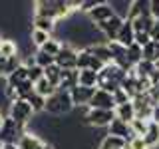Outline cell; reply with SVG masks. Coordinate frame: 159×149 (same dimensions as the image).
Instances as JSON below:
<instances>
[{"mask_svg": "<svg viewBox=\"0 0 159 149\" xmlns=\"http://www.w3.org/2000/svg\"><path fill=\"white\" fill-rule=\"evenodd\" d=\"M153 72H155V64H153V62H147V60H141V62H139L137 66L131 70V74L137 79H145V78L151 76Z\"/></svg>", "mask_w": 159, "mask_h": 149, "instance_id": "20", "label": "cell"}, {"mask_svg": "<svg viewBox=\"0 0 159 149\" xmlns=\"http://www.w3.org/2000/svg\"><path fill=\"white\" fill-rule=\"evenodd\" d=\"M125 149H149L145 145V141H143V137H133L127 141V147Z\"/></svg>", "mask_w": 159, "mask_h": 149, "instance_id": "37", "label": "cell"}, {"mask_svg": "<svg viewBox=\"0 0 159 149\" xmlns=\"http://www.w3.org/2000/svg\"><path fill=\"white\" fill-rule=\"evenodd\" d=\"M42 145H44V141L32 131H26L18 141V149H40Z\"/></svg>", "mask_w": 159, "mask_h": 149, "instance_id": "15", "label": "cell"}, {"mask_svg": "<svg viewBox=\"0 0 159 149\" xmlns=\"http://www.w3.org/2000/svg\"><path fill=\"white\" fill-rule=\"evenodd\" d=\"M125 78H127V72H123L116 64H109V66H106L98 74V89L113 93L116 89H119V86H121V82Z\"/></svg>", "mask_w": 159, "mask_h": 149, "instance_id": "1", "label": "cell"}, {"mask_svg": "<svg viewBox=\"0 0 159 149\" xmlns=\"http://www.w3.org/2000/svg\"><path fill=\"white\" fill-rule=\"evenodd\" d=\"M2 123H4V115L0 113V127H2Z\"/></svg>", "mask_w": 159, "mask_h": 149, "instance_id": "43", "label": "cell"}, {"mask_svg": "<svg viewBox=\"0 0 159 149\" xmlns=\"http://www.w3.org/2000/svg\"><path fill=\"white\" fill-rule=\"evenodd\" d=\"M113 102H116V107H117V106H123V103H129V102H131V97H129L127 93L119 88V89L113 92Z\"/></svg>", "mask_w": 159, "mask_h": 149, "instance_id": "36", "label": "cell"}, {"mask_svg": "<svg viewBox=\"0 0 159 149\" xmlns=\"http://www.w3.org/2000/svg\"><path fill=\"white\" fill-rule=\"evenodd\" d=\"M2 40H4V38H2V34H0V42H2Z\"/></svg>", "mask_w": 159, "mask_h": 149, "instance_id": "45", "label": "cell"}, {"mask_svg": "<svg viewBox=\"0 0 159 149\" xmlns=\"http://www.w3.org/2000/svg\"><path fill=\"white\" fill-rule=\"evenodd\" d=\"M88 50L92 52V56H96L99 62L103 64V66H109V64H113L111 52H109V46H107V44H92V46H88Z\"/></svg>", "mask_w": 159, "mask_h": 149, "instance_id": "13", "label": "cell"}, {"mask_svg": "<svg viewBox=\"0 0 159 149\" xmlns=\"http://www.w3.org/2000/svg\"><path fill=\"white\" fill-rule=\"evenodd\" d=\"M113 113H116V119L119 121H125V123H131L133 119H135V107H133V103H123V106H117L113 109Z\"/></svg>", "mask_w": 159, "mask_h": 149, "instance_id": "17", "label": "cell"}, {"mask_svg": "<svg viewBox=\"0 0 159 149\" xmlns=\"http://www.w3.org/2000/svg\"><path fill=\"white\" fill-rule=\"evenodd\" d=\"M78 86L98 89V74L92 70H78Z\"/></svg>", "mask_w": 159, "mask_h": 149, "instance_id": "18", "label": "cell"}, {"mask_svg": "<svg viewBox=\"0 0 159 149\" xmlns=\"http://www.w3.org/2000/svg\"><path fill=\"white\" fill-rule=\"evenodd\" d=\"M32 107H30V103L26 99H16V102L10 103V109H8V117L14 119V121L18 123V125H24L26 127L30 121H32Z\"/></svg>", "mask_w": 159, "mask_h": 149, "instance_id": "2", "label": "cell"}, {"mask_svg": "<svg viewBox=\"0 0 159 149\" xmlns=\"http://www.w3.org/2000/svg\"><path fill=\"white\" fill-rule=\"evenodd\" d=\"M147 125H149V121L133 119V121L129 123V127H131V131H133V137H143V135H145V131H147Z\"/></svg>", "mask_w": 159, "mask_h": 149, "instance_id": "31", "label": "cell"}, {"mask_svg": "<svg viewBox=\"0 0 159 149\" xmlns=\"http://www.w3.org/2000/svg\"><path fill=\"white\" fill-rule=\"evenodd\" d=\"M129 22L133 24V30L135 32H151V28H153V24H155V18L151 16V12L149 14H143V16H139L135 20H129Z\"/></svg>", "mask_w": 159, "mask_h": 149, "instance_id": "19", "label": "cell"}, {"mask_svg": "<svg viewBox=\"0 0 159 149\" xmlns=\"http://www.w3.org/2000/svg\"><path fill=\"white\" fill-rule=\"evenodd\" d=\"M127 60H129V64H131V66L135 68L137 64L143 60V48H141V46H137V44L133 42L131 46L127 48Z\"/></svg>", "mask_w": 159, "mask_h": 149, "instance_id": "27", "label": "cell"}, {"mask_svg": "<svg viewBox=\"0 0 159 149\" xmlns=\"http://www.w3.org/2000/svg\"><path fill=\"white\" fill-rule=\"evenodd\" d=\"M107 135H116V137H121V139H125V141H129V139H133V131H131V127H129V123L113 119L111 125L107 127Z\"/></svg>", "mask_w": 159, "mask_h": 149, "instance_id": "12", "label": "cell"}, {"mask_svg": "<svg viewBox=\"0 0 159 149\" xmlns=\"http://www.w3.org/2000/svg\"><path fill=\"white\" fill-rule=\"evenodd\" d=\"M151 121L159 123V106H155V107H153V113H151Z\"/></svg>", "mask_w": 159, "mask_h": 149, "instance_id": "40", "label": "cell"}, {"mask_svg": "<svg viewBox=\"0 0 159 149\" xmlns=\"http://www.w3.org/2000/svg\"><path fill=\"white\" fill-rule=\"evenodd\" d=\"M143 141H145V145H147L149 149L159 147V123L149 121L147 131H145V135H143Z\"/></svg>", "mask_w": 159, "mask_h": 149, "instance_id": "16", "label": "cell"}, {"mask_svg": "<svg viewBox=\"0 0 159 149\" xmlns=\"http://www.w3.org/2000/svg\"><path fill=\"white\" fill-rule=\"evenodd\" d=\"M76 68L78 70H92V72L99 74L106 66H103L96 56H92V52H89L88 48H82V50H78V64H76Z\"/></svg>", "mask_w": 159, "mask_h": 149, "instance_id": "6", "label": "cell"}, {"mask_svg": "<svg viewBox=\"0 0 159 149\" xmlns=\"http://www.w3.org/2000/svg\"><path fill=\"white\" fill-rule=\"evenodd\" d=\"M26 102L30 103V107H32V111H34V113L44 111V109H46V97L38 96L36 92H34V93H30V96L26 97Z\"/></svg>", "mask_w": 159, "mask_h": 149, "instance_id": "29", "label": "cell"}, {"mask_svg": "<svg viewBox=\"0 0 159 149\" xmlns=\"http://www.w3.org/2000/svg\"><path fill=\"white\" fill-rule=\"evenodd\" d=\"M34 58H36V66L44 68V70H46L48 66H52V64H56V60H54L52 56H48V54H44L42 50H36V52H34Z\"/></svg>", "mask_w": 159, "mask_h": 149, "instance_id": "32", "label": "cell"}, {"mask_svg": "<svg viewBox=\"0 0 159 149\" xmlns=\"http://www.w3.org/2000/svg\"><path fill=\"white\" fill-rule=\"evenodd\" d=\"M121 24H123V18H119L117 14H113V16L109 18V20H106V22H99L96 28L109 40V42H116V38H117V34H119V28H121Z\"/></svg>", "mask_w": 159, "mask_h": 149, "instance_id": "7", "label": "cell"}, {"mask_svg": "<svg viewBox=\"0 0 159 149\" xmlns=\"http://www.w3.org/2000/svg\"><path fill=\"white\" fill-rule=\"evenodd\" d=\"M0 149H18V145L16 143H6V145H2Z\"/></svg>", "mask_w": 159, "mask_h": 149, "instance_id": "41", "label": "cell"}, {"mask_svg": "<svg viewBox=\"0 0 159 149\" xmlns=\"http://www.w3.org/2000/svg\"><path fill=\"white\" fill-rule=\"evenodd\" d=\"M28 79V70L24 68V66H20V68H16L12 74L6 78V86H12V88H16V86H20L22 82H26Z\"/></svg>", "mask_w": 159, "mask_h": 149, "instance_id": "23", "label": "cell"}, {"mask_svg": "<svg viewBox=\"0 0 159 149\" xmlns=\"http://www.w3.org/2000/svg\"><path fill=\"white\" fill-rule=\"evenodd\" d=\"M70 99H72V103H74V107H84V106H89V102H92V97H93V93H96V89L93 88H84V86H76L74 89H70Z\"/></svg>", "mask_w": 159, "mask_h": 149, "instance_id": "8", "label": "cell"}, {"mask_svg": "<svg viewBox=\"0 0 159 149\" xmlns=\"http://www.w3.org/2000/svg\"><path fill=\"white\" fill-rule=\"evenodd\" d=\"M78 50L72 44H62V50L56 56V66L60 70H78Z\"/></svg>", "mask_w": 159, "mask_h": 149, "instance_id": "5", "label": "cell"}, {"mask_svg": "<svg viewBox=\"0 0 159 149\" xmlns=\"http://www.w3.org/2000/svg\"><path fill=\"white\" fill-rule=\"evenodd\" d=\"M52 40V34H46V32H40V30H32V44L36 46L38 50L44 46V44Z\"/></svg>", "mask_w": 159, "mask_h": 149, "instance_id": "34", "label": "cell"}, {"mask_svg": "<svg viewBox=\"0 0 159 149\" xmlns=\"http://www.w3.org/2000/svg\"><path fill=\"white\" fill-rule=\"evenodd\" d=\"M40 149H54V147H52V145H50V143H44V145H42V147H40Z\"/></svg>", "mask_w": 159, "mask_h": 149, "instance_id": "42", "label": "cell"}, {"mask_svg": "<svg viewBox=\"0 0 159 149\" xmlns=\"http://www.w3.org/2000/svg\"><path fill=\"white\" fill-rule=\"evenodd\" d=\"M72 107H74V103H72V99H70L68 92H60L58 89L52 97L46 99V111L56 113V115H62V113L72 111Z\"/></svg>", "mask_w": 159, "mask_h": 149, "instance_id": "3", "label": "cell"}, {"mask_svg": "<svg viewBox=\"0 0 159 149\" xmlns=\"http://www.w3.org/2000/svg\"><path fill=\"white\" fill-rule=\"evenodd\" d=\"M149 38H151V42H159V20H155L151 32H149Z\"/></svg>", "mask_w": 159, "mask_h": 149, "instance_id": "38", "label": "cell"}, {"mask_svg": "<svg viewBox=\"0 0 159 149\" xmlns=\"http://www.w3.org/2000/svg\"><path fill=\"white\" fill-rule=\"evenodd\" d=\"M16 89V96H18V99H26L30 93H34V84L30 82V79H26V82H22L20 86H16L14 88Z\"/></svg>", "mask_w": 159, "mask_h": 149, "instance_id": "33", "label": "cell"}, {"mask_svg": "<svg viewBox=\"0 0 159 149\" xmlns=\"http://www.w3.org/2000/svg\"><path fill=\"white\" fill-rule=\"evenodd\" d=\"M6 62H8V58L0 56V76H4V70H6Z\"/></svg>", "mask_w": 159, "mask_h": 149, "instance_id": "39", "label": "cell"}, {"mask_svg": "<svg viewBox=\"0 0 159 149\" xmlns=\"http://www.w3.org/2000/svg\"><path fill=\"white\" fill-rule=\"evenodd\" d=\"M56 24L58 22H54V20H50V18H40V16L32 18L34 30H40V32H46V34H52L54 30H56Z\"/></svg>", "mask_w": 159, "mask_h": 149, "instance_id": "21", "label": "cell"}, {"mask_svg": "<svg viewBox=\"0 0 159 149\" xmlns=\"http://www.w3.org/2000/svg\"><path fill=\"white\" fill-rule=\"evenodd\" d=\"M89 109H109L113 111L116 109V102H113V93H107L103 89H96L92 102H89Z\"/></svg>", "mask_w": 159, "mask_h": 149, "instance_id": "9", "label": "cell"}, {"mask_svg": "<svg viewBox=\"0 0 159 149\" xmlns=\"http://www.w3.org/2000/svg\"><path fill=\"white\" fill-rule=\"evenodd\" d=\"M116 119V113L109 111V109H86V115L84 121L92 127H109L111 121Z\"/></svg>", "mask_w": 159, "mask_h": 149, "instance_id": "4", "label": "cell"}, {"mask_svg": "<svg viewBox=\"0 0 159 149\" xmlns=\"http://www.w3.org/2000/svg\"><path fill=\"white\" fill-rule=\"evenodd\" d=\"M78 86V70H62V79H60V92H70Z\"/></svg>", "mask_w": 159, "mask_h": 149, "instance_id": "14", "label": "cell"}, {"mask_svg": "<svg viewBox=\"0 0 159 149\" xmlns=\"http://www.w3.org/2000/svg\"><path fill=\"white\" fill-rule=\"evenodd\" d=\"M40 50H42L44 54H48V56H52L54 60H56L58 52H60V50H62V42H60L58 38H52V40H48V42L44 44V46L40 48Z\"/></svg>", "mask_w": 159, "mask_h": 149, "instance_id": "30", "label": "cell"}, {"mask_svg": "<svg viewBox=\"0 0 159 149\" xmlns=\"http://www.w3.org/2000/svg\"><path fill=\"white\" fill-rule=\"evenodd\" d=\"M143 60L155 64L159 60V42H149L147 46H143Z\"/></svg>", "mask_w": 159, "mask_h": 149, "instance_id": "28", "label": "cell"}, {"mask_svg": "<svg viewBox=\"0 0 159 149\" xmlns=\"http://www.w3.org/2000/svg\"><path fill=\"white\" fill-rule=\"evenodd\" d=\"M0 56H4V58L18 56V46H16V42H14V40L4 38L2 42H0Z\"/></svg>", "mask_w": 159, "mask_h": 149, "instance_id": "26", "label": "cell"}, {"mask_svg": "<svg viewBox=\"0 0 159 149\" xmlns=\"http://www.w3.org/2000/svg\"><path fill=\"white\" fill-rule=\"evenodd\" d=\"M34 92H36L38 96H42V97H46V99H48V97H52L54 93L58 92V89L54 88V86L48 82L46 78H42L40 82H36V84H34Z\"/></svg>", "mask_w": 159, "mask_h": 149, "instance_id": "22", "label": "cell"}, {"mask_svg": "<svg viewBox=\"0 0 159 149\" xmlns=\"http://www.w3.org/2000/svg\"><path fill=\"white\" fill-rule=\"evenodd\" d=\"M117 44H121L123 48H129L133 42H135V30H133V24L129 20H123L121 28H119V34L116 38Z\"/></svg>", "mask_w": 159, "mask_h": 149, "instance_id": "11", "label": "cell"}, {"mask_svg": "<svg viewBox=\"0 0 159 149\" xmlns=\"http://www.w3.org/2000/svg\"><path fill=\"white\" fill-rule=\"evenodd\" d=\"M44 78H46L48 82L58 89L60 88V79H62V70H60L56 64H52V66H48L46 70H44Z\"/></svg>", "mask_w": 159, "mask_h": 149, "instance_id": "25", "label": "cell"}, {"mask_svg": "<svg viewBox=\"0 0 159 149\" xmlns=\"http://www.w3.org/2000/svg\"><path fill=\"white\" fill-rule=\"evenodd\" d=\"M26 70H28V79L32 84H36L44 78V68H40V66H32V68H26Z\"/></svg>", "mask_w": 159, "mask_h": 149, "instance_id": "35", "label": "cell"}, {"mask_svg": "<svg viewBox=\"0 0 159 149\" xmlns=\"http://www.w3.org/2000/svg\"><path fill=\"white\" fill-rule=\"evenodd\" d=\"M125 147H127V141L116 135H106L102 145H99V149H125Z\"/></svg>", "mask_w": 159, "mask_h": 149, "instance_id": "24", "label": "cell"}, {"mask_svg": "<svg viewBox=\"0 0 159 149\" xmlns=\"http://www.w3.org/2000/svg\"><path fill=\"white\" fill-rule=\"evenodd\" d=\"M155 70H157V72H159V60H157V62H155Z\"/></svg>", "mask_w": 159, "mask_h": 149, "instance_id": "44", "label": "cell"}, {"mask_svg": "<svg viewBox=\"0 0 159 149\" xmlns=\"http://www.w3.org/2000/svg\"><path fill=\"white\" fill-rule=\"evenodd\" d=\"M113 14H116V12H113V8H111V4H109V2H98L96 6L88 12V18L92 20V22H96V26H98L99 22L109 20Z\"/></svg>", "mask_w": 159, "mask_h": 149, "instance_id": "10", "label": "cell"}]
</instances>
